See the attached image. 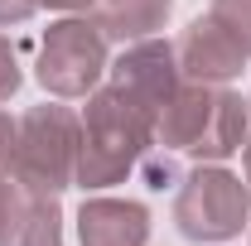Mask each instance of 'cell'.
<instances>
[{
  "mask_svg": "<svg viewBox=\"0 0 251 246\" xmlns=\"http://www.w3.org/2000/svg\"><path fill=\"white\" fill-rule=\"evenodd\" d=\"M145 121L150 111L140 101L116 87L101 92L87 106V130H82V188H101L121 174L126 164L135 159V150L145 145Z\"/></svg>",
  "mask_w": 251,
  "mask_h": 246,
  "instance_id": "6da1fadb",
  "label": "cell"
},
{
  "mask_svg": "<svg viewBox=\"0 0 251 246\" xmlns=\"http://www.w3.org/2000/svg\"><path fill=\"white\" fill-rule=\"evenodd\" d=\"M169 121L159 125L164 140L174 150H198V154H232L242 150V101L232 92H184L174 97L169 106Z\"/></svg>",
  "mask_w": 251,
  "mask_h": 246,
  "instance_id": "7a4b0ae2",
  "label": "cell"
},
{
  "mask_svg": "<svg viewBox=\"0 0 251 246\" xmlns=\"http://www.w3.org/2000/svg\"><path fill=\"white\" fill-rule=\"evenodd\" d=\"M247 222V188L232 174H193L188 188L179 193V227L198 242H218Z\"/></svg>",
  "mask_w": 251,
  "mask_h": 246,
  "instance_id": "3957f363",
  "label": "cell"
},
{
  "mask_svg": "<svg viewBox=\"0 0 251 246\" xmlns=\"http://www.w3.org/2000/svg\"><path fill=\"white\" fill-rule=\"evenodd\" d=\"M101 73V39L87 20H68L49 29L44 44V63H39V77L44 87H53L58 97H77L92 87V77Z\"/></svg>",
  "mask_w": 251,
  "mask_h": 246,
  "instance_id": "277c9868",
  "label": "cell"
},
{
  "mask_svg": "<svg viewBox=\"0 0 251 246\" xmlns=\"http://www.w3.org/2000/svg\"><path fill=\"white\" fill-rule=\"evenodd\" d=\"M179 58H184V68L193 77L213 82V77H232L242 68V58H247V49L232 39V29H222L218 20H198L184 34V44H179Z\"/></svg>",
  "mask_w": 251,
  "mask_h": 246,
  "instance_id": "5b68a950",
  "label": "cell"
},
{
  "mask_svg": "<svg viewBox=\"0 0 251 246\" xmlns=\"http://www.w3.org/2000/svg\"><path fill=\"white\" fill-rule=\"evenodd\" d=\"M145 208L135 203H92L82 208V246H140Z\"/></svg>",
  "mask_w": 251,
  "mask_h": 246,
  "instance_id": "8992f818",
  "label": "cell"
},
{
  "mask_svg": "<svg viewBox=\"0 0 251 246\" xmlns=\"http://www.w3.org/2000/svg\"><path fill=\"white\" fill-rule=\"evenodd\" d=\"M169 15V0H106V10H101V25L106 34H121V39H140V34H150Z\"/></svg>",
  "mask_w": 251,
  "mask_h": 246,
  "instance_id": "52a82bcc",
  "label": "cell"
},
{
  "mask_svg": "<svg viewBox=\"0 0 251 246\" xmlns=\"http://www.w3.org/2000/svg\"><path fill=\"white\" fill-rule=\"evenodd\" d=\"M222 5H237V15H232V10H213V20L237 25V29H232V39H237V44L251 53V0H222Z\"/></svg>",
  "mask_w": 251,
  "mask_h": 246,
  "instance_id": "ba28073f",
  "label": "cell"
},
{
  "mask_svg": "<svg viewBox=\"0 0 251 246\" xmlns=\"http://www.w3.org/2000/svg\"><path fill=\"white\" fill-rule=\"evenodd\" d=\"M15 87H20V73H15V53H10V49L0 44V101L15 92Z\"/></svg>",
  "mask_w": 251,
  "mask_h": 246,
  "instance_id": "9c48e42d",
  "label": "cell"
},
{
  "mask_svg": "<svg viewBox=\"0 0 251 246\" xmlns=\"http://www.w3.org/2000/svg\"><path fill=\"white\" fill-rule=\"evenodd\" d=\"M34 5H25V0H0V20H25Z\"/></svg>",
  "mask_w": 251,
  "mask_h": 246,
  "instance_id": "30bf717a",
  "label": "cell"
},
{
  "mask_svg": "<svg viewBox=\"0 0 251 246\" xmlns=\"http://www.w3.org/2000/svg\"><path fill=\"white\" fill-rule=\"evenodd\" d=\"M49 5H87V0H49Z\"/></svg>",
  "mask_w": 251,
  "mask_h": 246,
  "instance_id": "8fae6325",
  "label": "cell"
},
{
  "mask_svg": "<svg viewBox=\"0 0 251 246\" xmlns=\"http://www.w3.org/2000/svg\"><path fill=\"white\" fill-rule=\"evenodd\" d=\"M247 174H251V145H247Z\"/></svg>",
  "mask_w": 251,
  "mask_h": 246,
  "instance_id": "7c38bea8",
  "label": "cell"
}]
</instances>
